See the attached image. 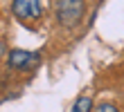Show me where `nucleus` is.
<instances>
[{"label": "nucleus", "instance_id": "nucleus-1", "mask_svg": "<svg viewBox=\"0 0 124 112\" xmlns=\"http://www.w3.org/2000/svg\"><path fill=\"white\" fill-rule=\"evenodd\" d=\"M56 18L65 27H75L84 13V2L81 0H56Z\"/></svg>", "mask_w": 124, "mask_h": 112}, {"label": "nucleus", "instance_id": "nucleus-2", "mask_svg": "<svg viewBox=\"0 0 124 112\" xmlns=\"http://www.w3.org/2000/svg\"><path fill=\"white\" fill-rule=\"evenodd\" d=\"M11 11L20 20H36L41 16V5H39V0H14Z\"/></svg>", "mask_w": 124, "mask_h": 112}, {"label": "nucleus", "instance_id": "nucleus-3", "mask_svg": "<svg viewBox=\"0 0 124 112\" xmlns=\"http://www.w3.org/2000/svg\"><path fill=\"white\" fill-rule=\"evenodd\" d=\"M39 63V54L36 52H23V49H14L9 54V65L16 70H30L32 65Z\"/></svg>", "mask_w": 124, "mask_h": 112}, {"label": "nucleus", "instance_id": "nucleus-4", "mask_svg": "<svg viewBox=\"0 0 124 112\" xmlns=\"http://www.w3.org/2000/svg\"><path fill=\"white\" fill-rule=\"evenodd\" d=\"M90 108H93L90 99L88 96H81V99H77V103L72 105V112H90Z\"/></svg>", "mask_w": 124, "mask_h": 112}, {"label": "nucleus", "instance_id": "nucleus-5", "mask_svg": "<svg viewBox=\"0 0 124 112\" xmlns=\"http://www.w3.org/2000/svg\"><path fill=\"white\" fill-rule=\"evenodd\" d=\"M95 112H120L115 105H111V103H101V105L95 108Z\"/></svg>", "mask_w": 124, "mask_h": 112}]
</instances>
